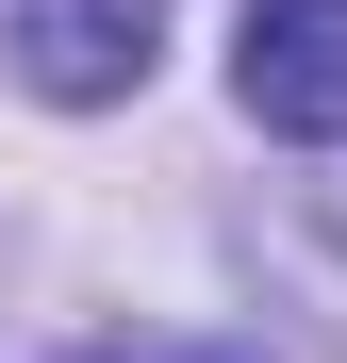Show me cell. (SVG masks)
<instances>
[{"mask_svg":"<svg viewBox=\"0 0 347 363\" xmlns=\"http://www.w3.org/2000/svg\"><path fill=\"white\" fill-rule=\"evenodd\" d=\"M231 99H248L265 133L331 149V133H347V0H248V33H231Z\"/></svg>","mask_w":347,"mask_h":363,"instance_id":"obj_1","label":"cell"},{"mask_svg":"<svg viewBox=\"0 0 347 363\" xmlns=\"http://www.w3.org/2000/svg\"><path fill=\"white\" fill-rule=\"evenodd\" d=\"M17 83L67 99V116L133 99L149 83V0H17Z\"/></svg>","mask_w":347,"mask_h":363,"instance_id":"obj_2","label":"cell"}]
</instances>
